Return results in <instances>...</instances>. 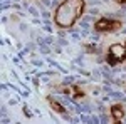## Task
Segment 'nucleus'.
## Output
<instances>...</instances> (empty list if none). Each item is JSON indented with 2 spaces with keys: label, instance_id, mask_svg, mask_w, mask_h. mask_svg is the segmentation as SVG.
I'll return each mask as SVG.
<instances>
[{
  "label": "nucleus",
  "instance_id": "f257e3e1",
  "mask_svg": "<svg viewBox=\"0 0 126 124\" xmlns=\"http://www.w3.org/2000/svg\"><path fill=\"white\" fill-rule=\"evenodd\" d=\"M82 9H84L82 0H64L57 5L54 20L61 29H69L79 19V15L82 14Z\"/></svg>",
  "mask_w": 126,
  "mask_h": 124
},
{
  "label": "nucleus",
  "instance_id": "f03ea898",
  "mask_svg": "<svg viewBox=\"0 0 126 124\" xmlns=\"http://www.w3.org/2000/svg\"><path fill=\"white\" fill-rule=\"evenodd\" d=\"M116 25L118 24L114 22V20H109V19L104 17V19H101L96 24V29L97 30H113V29H116Z\"/></svg>",
  "mask_w": 126,
  "mask_h": 124
},
{
  "label": "nucleus",
  "instance_id": "7ed1b4c3",
  "mask_svg": "<svg viewBox=\"0 0 126 124\" xmlns=\"http://www.w3.org/2000/svg\"><path fill=\"white\" fill-rule=\"evenodd\" d=\"M109 52H111V57H113V59H123V57H125V54H126L125 47H123L121 44H114V45H111Z\"/></svg>",
  "mask_w": 126,
  "mask_h": 124
},
{
  "label": "nucleus",
  "instance_id": "20e7f679",
  "mask_svg": "<svg viewBox=\"0 0 126 124\" xmlns=\"http://www.w3.org/2000/svg\"><path fill=\"white\" fill-rule=\"evenodd\" d=\"M111 97H113V99H116V101H121V102H126V96L123 94V92H119V91H118V92H111Z\"/></svg>",
  "mask_w": 126,
  "mask_h": 124
},
{
  "label": "nucleus",
  "instance_id": "39448f33",
  "mask_svg": "<svg viewBox=\"0 0 126 124\" xmlns=\"http://www.w3.org/2000/svg\"><path fill=\"white\" fill-rule=\"evenodd\" d=\"M111 112H113V116H114V119H123V109L121 107H113L111 109Z\"/></svg>",
  "mask_w": 126,
  "mask_h": 124
},
{
  "label": "nucleus",
  "instance_id": "423d86ee",
  "mask_svg": "<svg viewBox=\"0 0 126 124\" xmlns=\"http://www.w3.org/2000/svg\"><path fill=\"white\" fill-rule=\"evenodd\" d=\"M39 50L42 52V54H50V45L44 42V44H40V45H39Z\"/></svg>",
  "mask_w": 126,
  "mask_h": 124
},
{
  "label": "nucleus",
  "instance_id": "0eeeda50",
  "mask_svg": "<svg viewBox=\"0 0 126 124\" xmlns=\"http://www.w3.org/2000/svg\"><path fill=\"white\" fill-rule=\"evenodd\" d=\"M27 10H29V14H30V15H34V17H39V10L35 9L34 5H30V7H29Z\"/></svg>",
  "mask_w": 126,
  "mask_h": 124
},
{
  "label": "nucleus",
  "instance_id": "6e6552de",
  "mask_svg": "<svg viewBox=\"0 0 126 124\" xmlns=\"http://www.w3.org/2000/svg\"><path fill=\"white\" fill-rule=\"evenodd\" d=\"M57 45H59V47H64V45H67V40H66L64 37H59V39H57Z\"/></svg>",
  "mask_w": 126,
  "mask_h": 124
},
{
  "label": "nucleus",
  "instance_id": "1a4fd4ad",
  "mask_svg": "<svg viewBox=\"0 0 126 124\" xmlns=\"http://www.w3.org/2000/svg\"><path fill=\"white\" fill-rule=\"evenodd\" d=\"M82 111H84V112H91V111H94V107L89 106V104H82Z\"/></svg>",
  "mask_w": 126,
  "mask_h": 124
},
{
  "label": "nucleus",
  "instance_id": "9d476101",
  "mask_svg": "<svg viewBox=\"0 0 126 124\" xmlns=\"http://www.w3.org/2000/svg\"><path fill=\"white\" fill-rule=\"evenodd\" d=\"M99 121H101V123H109L111 119H109L106 114H99Z\"/></svg>",
  "mask_w": 126,
  "mask_h": 124
},
{
  "label": "nucleus",
  "instance_id": "9b49d317",
  "mask_svg": "<svg viewBox=\"0 0 126 124\" xmlns=\"http://www.w3.org/2000/svg\"><path fill=\"white\" fill-rule=\"evenodd\" d=\"M81 121H82V123H91V116H87V114H81Z\"/></svg>",
  "mask_w": 126,
  "mask_h": 124
},
{
  "label": "nucleus",
  "instance_id": "f8f14e48",
  "mask_svg": "<svg viewBox=\"0 0 126 124\" xmlns=\"http://www.w3.org/2000/svg\"><path fill=\"white\" fill-rule=\"evenodd\" d=\"M44 42H46V44H49V45H52V44H54V37H49V35H47V37L44 39Z\"/></svg>",
  "mask_w": 126,
  "mask_h": 124
},
{
  "label": "nucleus",
  "instance_id": "ddd939ff",
  "mask_svg": "<svg viewBox=\"0 0 126 124\" xmlns=\"http://www.w3.org/2000/svg\"><path fill=\"white\" fill-rule=\"evenodd\" d=\"M89 14H91V15H97V14H99V9H97V7H93V9H89Z\"/></svg>",
  "mask_w": 126,
  "mask_h": 124
},
{
  "label": "nucleus",
  "instance_id": "4468645a",
  "mask_svg": "<svg viewBox=\"0 0 126 124\" xmlns=\"http://www.w3.org/2000/svg\"><path fill=\"white\" fill-rule=\"evenodd\" d=\"M91 123L97 124V123H101V121H99V117H97V116H91Z\"/></svg>",
  "mask_w": 126,
  "mask_h": 124
},
{
  "label": "nucleus",
  "instance_id": "2eb2a0df",
  "mask_svg": "<svg viewBox=\"0 0 126 124\" xmlns=\"http://www.w3.org/2000/svg\"><path fill=\"white\" fill-rule=\"evenodd\" d=\"M72 81H74V79H72V77H71V76H67V77H66V79H64V84H71Z\"/></svg>",
  "mask_w": 126,
  "mask_h": 124
},
{
  "label": "nucleus",
  "instance_id": "dca6fc26",
  "mask_svg": "<svg viewBox=\"0 0 126 124\" xmlns=\"http://www.w3.org/2000/svg\"><path fill=\"white\" fill-rule=\"evenodd\" d=\"M42 17H44V19H49V17H50V14H49L47 10H44V12H42Z\"/></svg>",
  "mask_w": 126,
  "mask_h": 124
},
{
  "label": "nucleus",
  "instance_id": "f3484780",
  "mask_svg": "<svg viewBox=\"0 0 126 124\" xmlns=\"http://www.w3.org/2000/svg\"><path fill=\"white\" fill-rule=\"evenodd\" d=\"M34 66H42V60H34Z\"/></svg>",
  "mask_w": 126,
  "mask_h": 124
},
{
  "label": "nucleus",
  "instance_id": "a211bd4d",
  "mask_svg": "<svg viewBox=\"0 0 126 124\" xmlns=\"http://www.w3.org/2000/svg\"><path fill=\"white\" fill-rule=\"evenodd\" d=\"M121 10L125 12V15H126V5H123V9H121Z\"/></svg>",
  "mask_w": 126,
  "mask_h": 124
},
{
  "label": "nucleus",
  "instance_id": "6ab92c4d",
  "mask_svg": "<svg viewBox=\"0 0 126 124\" xmlns=\"http://www.w3.org/2000/svg\"><path fill=\"white\" fill-rule=\"evenodd\" d=\"M121 121H123V123H125V124H126V117H123V119H121Z\"/></svg>",
  "mask_w": 126,
  "mask_h": 124
},
{
  "label": "nucleus",
  "instance_id": "aec40b11",
  "mask_svg": "<svg viewBox=\"0 0 126 124\" xmlns=\"http://www.w3.org/2000/svg\"><path fill=\"white\" fill-rule=\"evenodd\" d=\"M12 2H15V3H19V2H20V0H12Z\"/></svg>",
  "mask_w": 126,
  "mask_h": 124
},
{
  "label": "nucleus",
  "instance_id": "412c9836",
  "mask_svg": "<svg viewBox=\"0 0 126 124\" xmlns=\"http://www.w3.org/2000/svg\"><path fill=\"white\" fill-rule=\"evenodd\" d=\"M123 34H126V29H123Z\"/></svg>",
  "mask_w": 126,
  "mask_h": 124
},
{
  "label": "nucleus",
  "instance_id": "4be33fe9",
  "mask_svg": "<svg viewBox=\"0 0 126 124\" xmlns=\"http://www.w3.org/2000/svg\"><path fill=\"white\" fill-rule=\"evenodd\" d=\"M125 109H126V104H125Z\"/></svg>",
  "mask_w": 126,
  "mask_h": 124
},
{
  "label": "nucleus",
  "instance_id": "5701e85b",
  "mask_svg": "<svg viewBox=\"0 0 126 124\" xmlns=\"http://www.w3.org/2000/svg\"><path fill=\"white\" fill-rule=\"evenodd\" d=\"M125 70H126V66H125Z\"/></svg>",
  "mask_w": 126,
  "mask_h": 124
}]
</instances>
